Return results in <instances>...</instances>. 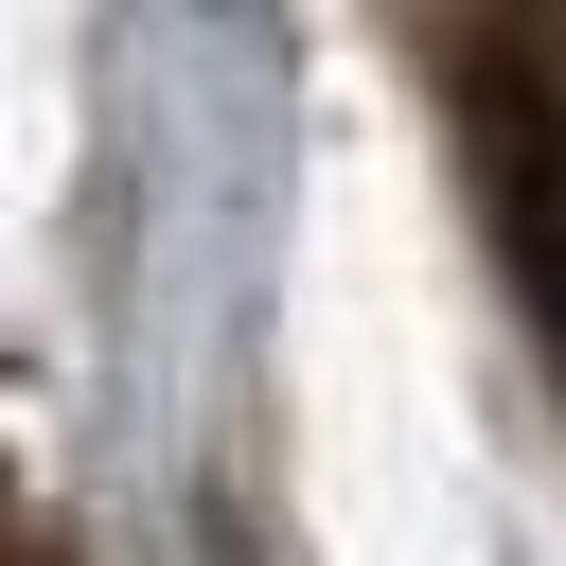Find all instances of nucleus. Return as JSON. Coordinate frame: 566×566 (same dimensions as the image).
Here are the masks:
<instances>
[{"mask_svg": "<svg viewBox=\"0 0 566 566\" xmlns=\"http://www.w3.org/2000/svg\"><path fill=\"white\" fill-rule=\"evenodd\" d=\"M495 230H513V265H531V301L566 336V71L495 88Z\"/></svg>", "mask_w": 566, "mask_h": 566, "instance_id": "obj_1", "label": "nucleus"}]
</instances>
